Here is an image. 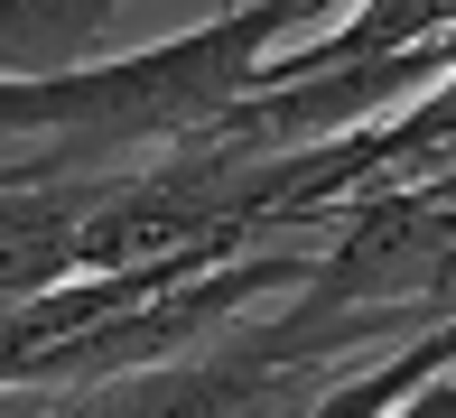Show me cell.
Segmentation results:
<instances>
[]
</instances>
